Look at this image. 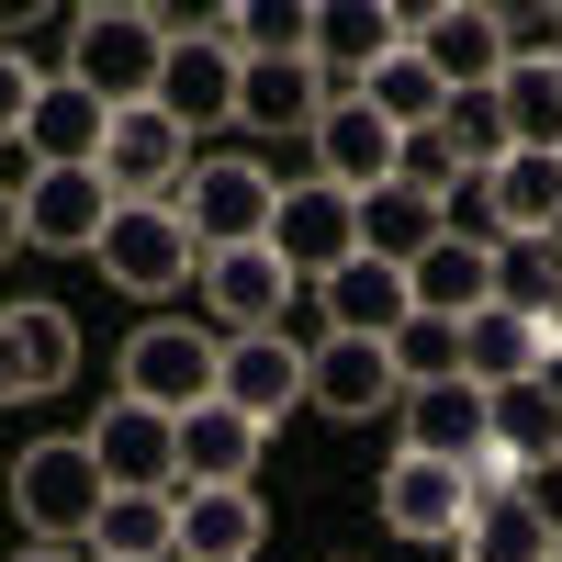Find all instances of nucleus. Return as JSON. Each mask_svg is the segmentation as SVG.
<instances>
[{
	"instance_id": "6ab92c4d",
	"label": "nucleus",
	"mask_w": 562,
	"mask_h": 562,
	"mask_svg": "<svg viewBox=\"0 0 562 562\" xmlns=\"http://www.w3.org/2000/svg\"><path fill=\"white\" fill-rule=\"evenodd\" d=\"M405 450L416 461H473L484 450V383H461V371H450V383H405Z\"/></svg>"
},
{
	"instance_id": "7c9ffc66",
	"label": "nucleus",
	"mask_w": 562,
	"mask_h": 562,
	"mask_svg": "<svg viewBox=\"0 0 562 562\" xmlns=\"http://www.w3.org/2000/svg\"><path fill=\"white\" fill-rule=\"evenodd\" d=\"M484 450H506L529 473V461H551L562 450V405L540 394V383H506V394H484Z\"/></svg>"
},
{
	"instance_id": "e433bc0d",
	"label": "nucleus",
	"mask_w": 562,
	"mask_h": 562,
	"mask_svg": "<svg viewBox=\"0 0 562 562\" xmlns=\"http://www.w3.org/2000/svg\"><path fill=\"white\" fill-rule=\"evenodd\" d=\"M0 57H12L23 79H68V57H79V12H34V23H12V34H0Z\"/></svg>"
},
{
	"instance_id": "2eb2a0df",
	"label": "nucleus",
	"mask_w": 562,
	"mask_h": 562,
	"mask_svg": "<svg viewBox=\"0 0 562 562\" xmlns=\"http://www.w3.org/2000/svg\"><path fill=\"white\" fill-rule=\"evenodd\" d=\"M383 518H394V540H461V518H473L461 461H416V450H394V473H383Z\"/></svg>"
},
{
	"instance_id": "f704fd0d",
	"label": "nucleus",
	"mask_w": 562,
	"mask_h": 562,
	"mask_svg": "<svg viewBox=\"0 0 562 562\" xmlns=\"http://www.w3.org/2000/svg\"><path fill=\"white\" fill-rule=\"evenodd\" d=\"M461 562H551V529L529 518V495H495L461 518Z\"/></svg>"
},
{
	"instance_id": "cd10ccee",
	"label": "nucleus",
	"mask_w": 562,
	"mask_h": 562,
	"mask_svg": "<svg viewBox=\"0 0 562 562\" xmlns=\"http://www.w3.org/2000/svg\"><path fill=\"white\" fill-rule=\"evenodd\" d=\"M169 551H180V495H113L90 529V562H169Z\"/></svg>"
},
{
	"instance_id": "c756f323",
	"label": "nucleus",
	"mask_w": 562,
	"mask_h": 562,
	"mask_svg": "<svg viewBox=\"0 0 562 562\" xmlns=\"http://www.w3.org/2000/svg\"><path fill=\"white\" fill-rule=\"evenodd\" d=\"M484 192H495V225H506V237H562V158H529V147H518Z\"/></svg>"
},
{
	"instance_id": "1a4fd4ad",
	"label": "nucleus",
	"mask_w": 562,
	"mask_h": 562,
	"mask_svg": "<svg viewBox=\"0 0 562 562\" xmlns=\"http://www.w3.org/2000/svg\"><path fill=\"white\" fill-rule=\"evenodd\" d=\"M405 45H416V68H428L439 90H495V79H506V23L484 12V0L416 12V23H405Z\"/></svg>"
},
{
	"instance_id": "a211bd4d",
	"label": "nucleus",
	"mask_w": 562,
	"mask_h": 562,
	"mask_svg": "<svg viewBox=\"0 0 562 562\" xmlns=\"http://www.w3.org/2000/svg\"><path fill=\"white\" fill-rule=\"evenodd\" d=\"M439 237H450L439 192H416V180H383V192H360V259H383V270H416Z\"/></svg>"
},
{
	"instance_id": "a878e982",
	"label": "nucleus",
	"mask_w": 562,
	"mask_h": 562,
	"mask_svg": "<svg viewBox=\"0 0 562 562\" xmlns=\"http://www.w3.org/2000/svg\"><path fill=\"white\" fill-rule=\"evenodd\" d=\"M495 304L540 326V338H562V237H506L495 248Z\"/></svg>"
},
{
	"instance_id": "b1692460",
	"label": "nucleus",
	"mask_w": 562,
	"mask_h": 562,
	"mask_svg": "<svg viewBox=\"0 0 562 562\" xmlns=\"http://www.w3.org/2000/svg\"><path fill=\"white\" fill-rule=\"evenodd\" d=\"M326 102H338V90H326L315 57H248V68H237V124H304V135H315Z\"/></svg>"
},
{
	"instance_id": "58836bf2",
	"label": "nucleus",
	"mask_w": 562,
	"mask_h": 562,
	"mask_svg": "<svg viewBox=\"0 0 562 562\" xmlns=\"http://www.w3.org/2000/svg\"><path fill=\"white\" fill-rule=\"evenodd\" d=\"M34 90H45V79H23L12 57H0V147H23V124H34Z\"/></svg>"
},
{
	"instance_id": "473e14b6",
	"label": "nucleus",
	"mask_w": 562,
	"mask_h": 562,
	"mask_svg": "<svg viewBox=\"0 0 562 562\" xmlns=\"http://www.w3.org/2000/svg\"><path fill=\"white\" fill-rule=\"evenodd\" d=\"M360 102H371V113H383L394 135H428V124L450 113V90H439L428 68H416V45H394V57H383V68H371V79H360Z\"/></svg>"
},
{
	"instance_id": "72a5a7b5",
	"label": "nucleus",
	"mask_w": 562,
	"mask_h": 562,
	"mask_svg": "<svg viewBox=\"0 0 562 562\" xmlns=\"http://www.w3.org/2000/svg\"><path fill=\"white\" fill-rule=\"evenodd\" d=\"M439 147L461 158V180H495L506 158H518V147H506V113H495V90H450V113H439Z\"/></svg>"
},
{
	"instance_id": "a19ab883",
	"label": "nucleus",
	"mask_w": 562,
	"mask_h": 562,
	"mask_svg": "<svg viewBox=\"0 0 562 562\" xmlns=\"http://www.w3.org/2000/svg\"><path fill=\"white\" fill-rule=\"evenodd\" d=\"M23 248V192H0V259Z\"/></svg>"
},
{
	"instance_id": "2f4dec72",
	"label": "nucleus",
	"mask_w": 562,
	"mask_h": 562,
	"mask_svg": "<svg viewBox=\"0 0 562 562\" xmlns=\"http://www.w3.org/2000/svg\"><path fill=\"white\" fill-rule=\"evenodd\" d=\"M495 113H506V147L562 158V68H506L495 79Z\"/></svg>"
},
{
	"instance_id": "f8f14e48",
	"label": "nucleus",
	"mask_w": 562,
	"mask_h": 562,
	"mask_svg": "<svg viewBox=\"0 0 562 562\" xmlns=\"http://www.w3.org/2000/svg\"><path fill=\"white\" fill-rule=\"evenodd\" d=\"M270 259L293 270V281H304V270L326 281L338 259H360V203L326 192V180H293V192H281V214H270Z\"/></svg>"
},
{
	"instance_id": "0eeeda50",
	"label": "nucleus",
	"mask_w": 562,
	"mask_h": 562,
	"mask_svg": "<svg viewBox=\"0 0 562 562\" xmlns=\"http://www.w3.org/2000/svg\"><path fill=\"white\" fill-rule=\"evenodd\" d=\"M394 169H405V135H394L383 113H371L360 90H338V102L315 113V180H326V192H349V203H360V192H383Z\"/></svg>"
},
{
	"instance_id": "423d86ee",
	"label": "nucleus",
	"mask_w": 562,
	"mask_h": 562,
	"mask_svg": "<svg viewBox=\"0 0 562 562\" xmlns=\"http://www.w3.org/2000/svg\"><path fill=\"white\" fill-rule=\"evenodd\" d=\"M90 439V461H102V484L113 495H180V416H158V405H102V428H79Z\"/></svg>"
},
{
	"instance_id": "bb28decb",
	"label": "nucleus",
	"mask_w": 562,
	"mask_h": 562,
	"mask_svg": "<svg viewBox=\"0 0 562 562\" xmlns=\"http://www.w3.org/2000/svg\"><path fill=\"white\" fill-rule=\"evenodd\" d=\"M540 326H518L506 304H484L473 326H461V383H484V394H506V383H540Z\"/></svg>"
},
{
	"instance_id": "ea45409f",
	"label": "nucleus",
	"mask_w": 562,
	"mask_h": 562,
	"mask_svg": "<svg viewBox=\"0 0 562 562\" xmlns=\"http://www.w3.org/2000/svg\"><path fill=\"white\" fill-rule=\"evenodd\" d=\"M0 405H34V383H23V360H12V326H0Z\"/></svg>"
},
{
	"instance_id": "20e7f679",
	"label": "nucleus",
	"mask_w": 562,
	"mask_h": 562,
	"mask_svg": "<svg viewBox=\"0 0 562 562\" xmlns=\"http://www.w3.org/2000/svg\"><path fill=\"white\" fill-rule=\"evenodd\" d=\"M214 371H225V338H203V326L158 315V326H135V338H124V405L192 416V405H214Z\"/></svg>"
},
{
	"instance_id": "c9c22d12",
	"label": "nucleus",
	"mask_w": 562,
	"mask_h": 562,
	"mask_svg": "<svg viewBox=\"0 0 562 562\" xmlns=\"http://www.w3.org/2000/svg\"><path fill=\"white\" fill-rule=\"evenodd\" d=\"M383 349H394L405 383H450V371H461V326H450V315H405Z\"/></svg>"
},
{
	"instance_id": "ddd939ff",
	"label": "nucleus",
	"mask_w": 562,
	"mask_h": 562,
	"mask_svg": "<svg viewBox=\"0 0 562 562\" xmlns=\"http://www.w3.org/2000/svg\"><path fill=\"white\" fill-rule=\"evenodd\" d=\"M203 304L225 338H281V304H293V270H281L270 248H225L203 259Z\"/></svg>"
},
{
	"instance_id": "39448f33",
	"label": "nucleus",
	"mask_w": 562,
	"mask_h": 562,
	"mask_svg": "<svg viewBox=\"0 0 562 562\" xmlns=\"http://www.w3.org/2000/svg\"><path fill=\"white\" fill-rule=\"evenodd\" d=\"M90 259H102L113 281H124V293H180V281H192V225H180V203H113V225H102V248H90Z\"/></svg>"
},
{
	"instance_id": "dca6fc26",
	"label": "nucleus",
	"mask_w": 562,
	"mask_h": 562,
	"mask_svg": "<svg viewBox=\"0 0 562 562\" xmlns=\"http://www.w3.org/2000/svg\"><path fill=\"white\" fill-rule=\"evenodd\" d=\"M214 405H237L248 428H281V405H304V349L293 338H225Z\"/></svg>"
},
{
	"instance_id": "f3484780",
	"label": "nucleus",
	"mask_w": 562,
	"mask_h": 562,
	"mask_svg": "<svg viewBox=\"0 0 562 562\" xmlns=\"http://www.w3.org/2000/svg\"><path fill=\"white\" fill-rule=\"evenodd\" d=\"M158 113L192 135V124H237V57L214 34H169V68H158Z\"/></svg>"
},
{
	"instance_id": "f257e3e1",
	"label": "nucleus",
	"mask_w": 562,
	"mask_h": 562,
	"mask_svg": "<svg viewBox=\"0 0 562 562\" xmlns=\"http://www.w3.org/2000/svg\"><path fill=\"white\" fill-rule=\"evenodd\" d=\"M158 68H169V12H135V0L79 12V57H68V79H79L102 113H147V102H158Z\"/></svg>"
},
{
	"instance_id": "7ed1b4c3",
	"label": "nucleus",
	"mask_w": 562,
	"mask_h": 562,
	"mask_svg": "<svg viewBox=\"0 0 562 562\" xmlns=\"http://www.w3.org/2000/svg\"><path fill=\"white\" fill-rule=\"evenodd\" d=\"M270 214H281V180L259 158H192V180H180V225H192L203 259L270 248Z\"/></svg>"
},
{
	"instance_id": "37998d69",
	"label": "nucleus",
	"mask_w": 562,
	"mask_h": 562,
	"mask_svg": "<svg viewBox=\"0 0 562 562\" xmlns=\"http://www.w3.org/2000/svg\"><path fill=\"white\" fill-rule=\"evenodd\" d=\"M12 562H79V551H57V540H34V551H12Z\"/></svg>"
},
{
	"instance_id": "4468645a",
	"label": "nucleus",
	"mask_w": 562,
	"mask_h": 562,
	"mask_svg": "<svg viewBox=\"0 0 562 562\" xmlns=\"http://www.w3.org/2000/svg\"><path fill=\"white\" fill-rule=\"evenodd\" d=\"M394 45H405V12H383V0H326L315 34H304V57L326 68V90H360Z\"/></svg>"
},
{
	"instance_id": "9b49d317",
	"label": "nucleus",
	"mask_w": 562,
	"mask_h": 562,
	"mask_svg": "<svg viewBox=\"0 0 562 562\" xmlns=\"http://www.w3.org/2000/svg\"><path fill=\"white\" fill-rule=\"evenodd\" d=\"M113 225V180L102 169H34L23 180V248H57V259H90Z\"/></svg>"
},
{
	"instance_id": "9d476101",
	"label": "nucleus",
	"mask_w": 562,
	"mask_h": 562,
	"mask_svg": "<svg viewBox=\"0 0 562 562\" xmlns=\"http://www.w3.org/2000/svg\"><path fill=\"white\" fill-rule=\"evenodd\" d=\"M304 405H326V416H394L405 405V371H394V349L383 338H315L304 349Z\"/></svg>"
},
{
	"instance_id": "4c0bfd02",
	"label": "nucleus",
	"mask_w": 562,
	"mask_h": 562,
	"mask_svg": "<svg viewBox=\"0 0 562 562\" xmlns=\"http://www.w3.org/2000/svg\"><path fill=\"white\" fill-rule=\"evenodd\" d=\"M518 495H529V518L562 540V450H551V461H529V473H518Z\"/></svg>"
},
{
	"instance_id": "6e6552de",
	"label": "nucleus",
	"mask_w": 562,
	"mask_h": 562,
	"mask_svg": "<svg viewBox=\"0 0 562 562\" xmlns=\"http://www.w3.org/2000/svg\"><path fill=\"white\" fill-rule=\"evenodd\" d=\"M102 180H113V203H180V180H192V135H180L158 102H147V113H113Z\"/></svg>"
},
{
	"instance_id": "4be33fe9",
	"label": "nucleus",
	"mask_w": 562,
	"mask_h": 562,
	"mask_svg": "<svg viewBox=\"0 0 562 562\" xmlns=\"http://www.w3.org/2000/svg\"><path fill=\"white\" fill-rule=\"evenodd\" d=\"M259 540H270V518H259L248 484H203V495H180V562H248Z\"/></svg>"
},
{
	"instance_id": "79ce46f5",
	"label": "nucleus",
	"mask_w": 562,
	"mask_h": 562,
	"mask_svg": "<svg viewBox=\"0 0 562 562\" xmlns=\"http://www.w3.org/2000/svg\"><path fill=\"white\" fill-rule=\"evenodd\" d=\"M540 394H551V405H562V338H551V349H540Z\"/></svg>"
},
{
	"instance_id": "f03ea898",
	"label": "nucleus",
	"mask_w": 562,
	"mask_h": 562,
	"mask_svg": "<svg viewBox=\"0 0 562 562\" xmlns=\"http://www.w3.org/2000/svg\"><path fill=\"white\" fill-rule=\"evenodd\" d=\"M102 506H113V484H102V461H90V439H34V450L12 461V518H23L34 540L79 551L90 529H102Z\"/></svg>"
},
{
	"instance_id": "c03bdc74",
	"label": "nucleus",
	"mask_w": 562,
	"mask_h": 562,
	"mask_svg": "<svg viewBox=\"0 0 562 562\" xmlns=\"http://www.w3.org/2000/svg\"><path fill=\"white\" fill-rule=\"evenodd\" d=\"M551 562H562V540H551Z\"/></svg>"
},
{
	"instance_id": "aec40b11",
	"label": "nucleus",
	"mask_w": 562,
	"mask_h": 562,
	"mask_svg": "<svg viewBox=\"0 0 562 562\" xmlns=\"http://www.w3.org/2000/svg\"><path fill=\"white\" fill-rule=\"evenodd\" d=\"M259 450H270V428H248L237 405H192V416H180V495H203V484H248Z\"/></svg>"
},
{
	"instance_id": "c85d7f7f",
	"label": "nucleus",
	"mask_w": 562,
	"mask_h": 562,
	"mask_svg": "<svg viewBox=\"0 0 562 562\" xmlns=\"http://www.w3.org/2000/svg\"><path fill=\"white\" fill-rule=\"evenodd\" d=\"M0 326H12V360H23L34 394H68L79 383V326H68V304H12Z\"/></svg>"
},
{
	"instance_id": "5701e85b",
	"label": "nucleus",
	"mask_w": 562,
	"mask_h": 562,
	"mask_svg": "<svg viewBox=\"0 0 562 562\" xmlns=\"http://www.w3.org/2000/svg\"><path fill=\"white\" fill-rule=\"evenodd\" d=\"M416 304H405V270L383 259H338L326 270V338H394Z\"/></svg>"
},
{
	"instance_id": "412c9836",
	"label": "nucleus",
	"mask_w": 562,
	"mask_h": 562,
	"mask_svg": "<svg viewBox=\"0 0 562 562\" xmlns=\"http://www.w3.org/2000/svg\"><path fill=\"white\" fill-rule=\"evenodd\" d=\"M102 135H113V113L90 102L79 79H45V90H34V124H23L34 169H102Z\"/></svg>"
},
{
	"instance_id": "393cba45",
	"label": "nucleus",
	"mask_w": 562,
	"mask_h": 562,
	"mask_svg": "<svg viewBox=\"0 0 562 562\" xmlns=\"http://www.w3.org/2000/svg\"><path fill=\"white\" fill-rule=\"evenodd\" d=\"M405 304H416V315H450V326H473V315L495 304V259H484V248H461V237H439L428 259L405 270Z\"/></svg>"
}]
</instances>
